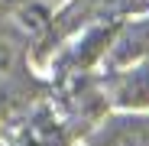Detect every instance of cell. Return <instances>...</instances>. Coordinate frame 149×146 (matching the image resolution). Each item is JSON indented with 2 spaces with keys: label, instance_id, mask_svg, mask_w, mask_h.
Returning a JSON list of instances; mask_svg holds the SVG:
<instances>
[]
</instances>
